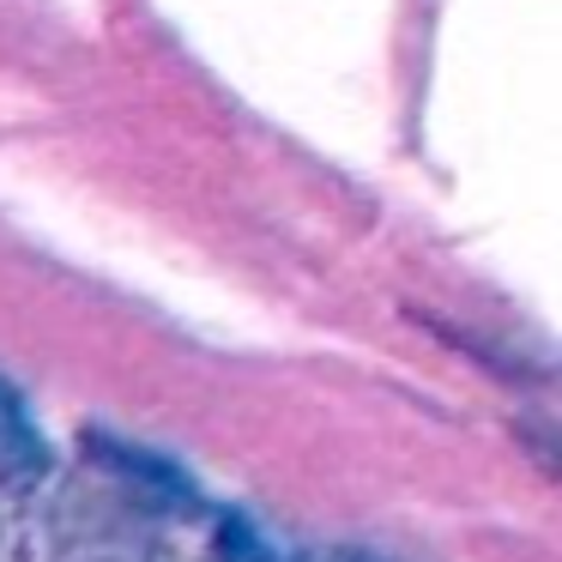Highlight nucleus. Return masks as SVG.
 I'll return each mask as SVG.
<instances>
[{
  "mask_svg": "<svg viewBox=\"0 0 562 562\" xmlns=\"http://www.w3.org/2000/svg\"><path fill=\"white\" fill-rule=\"evenodd\" d=\"M49 472V441L31 424L25 400L7 375H0V490H25Z\"/></svg>",
  "mask_w": 562,
  "mask_h": 562,
  "instance_id": "1",
  "label": "nucleus"
},
{
  "mask_svg": "<svg viewBox=\"0 0 562 562\" xmlns=\"http://www.w3.org/2000/svg\"><path fill=\"white\" fill-rule=\"evenodd\" d=\"M91 448H98V460L110 465V472H122L127 484H139L151 502H164V508H194V484H188L170 460H158V453H146V448H127V441H91Z\"/></svg>",
  "mask_w": 562,
  "mask_h": 562,
  "instance_id": "2",
  "label": "nucleus"
},
{
  "mask_svg": "<svg viewBox=\"0 0 562 562\" xmlns=\"http://www.w3.org/2000/svg\"><path fill=\"white\" fill-rule=\"evenodd\" d=\"M308 562H375V557H357V550H333V557H308Z\"/></svg>",
  "mask_w": 562,
  "mask_h": 562,
  "instance_id": "3",
  "label": "nucleus"
}]
</instances>
